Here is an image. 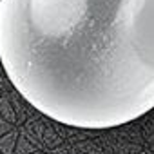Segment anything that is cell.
Masks as SVG:
<instances>
[{
  "label": "cell",
  "instance_id": "6da1fadb",
  "mask_svg": "<svg viewBox=\"0 0 154 154\" xmlns=\"http://www.w3.org/2000/svg\"><path fill=\"white\" fill-rule=\"evenodd\" d=\"M0 62L54 122L138 120L154 109V0H0Z\"/></svg>",
  "mask_w": 154,
  "mask_h": 154
}]
</instances>
